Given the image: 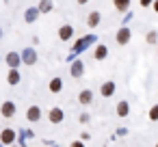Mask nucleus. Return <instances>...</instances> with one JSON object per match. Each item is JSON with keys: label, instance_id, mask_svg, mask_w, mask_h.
<instances>
[{"label": "nucleus", "instance_id": "nucleus-12", "mask_svg": "<svg viewBox=\"0 0 158 147\" xmlns=\"http://www.w3.org/2000/svg\"><path fill=\"white\" fill-rule=\"evenodd\" d=\"M93 56H95V61H104V59L108 56V46H106V43H95Z\"/></svg>", "mask_w": 158, "mask_h": 147}, {"label": "nucleus", "instance_id": "nucleus-20", "mask_svg": "<svg viewBox=\"0 0 158 147\" xmlns=\"http://www.w3.org/2000/svg\"><path fill=\"white\" fill-rule=\"evenodd\" d=\"M52 7H54V5H52V0H41L37 9H39V13H48V11H52Z\"/></svg>", "mask_w": 158, "mask_h": 147}, {"label": "nucleus", "instance_id": "nucleus-11", "mask_svg": "<svg viewBox=\"0 0 158 147\" xmlns=\"http://www.w3.org/2000/svg\"><path fill=\"white\" fill-rule=\"evenodd\" d=\"M26 119L31 121V123H37L39 119H41V108L35 104V106H28V110H26Z\"/></svg>", "mask_w": 158, "mask_h": 147}, {"label": "nucleus", "instance_id": "nucleus-28", "mask_svg": "<svg viewBox=\"0 0 158 147\" xmlns=\"http://www.w3.org/2000/svg\"><path fill=\"white\" fill-rule=\"evenodd\" d=\"M2 35H5V31H2V26H0V39H2Z\"/></svg>", "mask_w": 158, "mask_h": 147}, {"label": "nucleus", "instance_id": "nucleus-27", "mask_svg": "<svg viewBox=\"0 0 158 147\" xmlns=\"http://www.w3.org/2000/svg\"><path fill=\"white\" fill-rule=\"evenodd\" d=\"M76 2H78V5H87V2H89V0H76Z\"/></svg>", "mask_w": 158, "mask_h": 147}, {"label": "nucleus", "instance_id": "nucleus-1", "mask_svg": "<svg viewBox=\"0 0 158 147\" xmlns=\"http://www.w3.org/2000/svg\"><path fill=\"white\" fill-rule=\"evenodd\" d=\"M98 43V35H85V37H80L74 46H72V52H69V56H67V61L72 63L74 59H78L87 48H91V46H95Z\"/></svg>", "mask_w": 158, "mask_h": 147}, {"label": "nucleus", "instance_id": "nucleus-14", "mask_svg": "<svg viewBox=\"0 0 158 147\" xmlns=\"http://www.w3.org/2000/svg\"><path fill=\"white\" fill-rule=\"evenodd\" d=\"M78 102H80L82 106H91V102H93V91H91V89H82L80 95H78Z\"/></svg>", "mask_w": 158, "mask_h": 147}, {"label": "nucleus", "instance_id": "nucleus-24", "mask_svg": "<svg viewBox=\"0 0 158 147\" xmlns=\"http://www.w3.org/2000/svg\"><path fill=\"white\" fill-rule=\"evenodd\" d=\"M80 121H82V123H87V121H89V115H87V112H82V115H80Z\"/></svg>", "mask_w": 158, "mask_h": 147}, {"label": "nucleus", "instance_id": "nucleus-21", "mask_svg": "<svg viewBox=\"0 0 158 147\" xmlns=\"http://www.w3.org/2000/svg\"><path fill=\"white\" fill-rule=\"evenodd\" d=\"M147 43H149V46L158 43V33H156V31H149V33H147Z\"/></svg>", "mask_w": 158, "mask_h": 147}, {"label": "nucleus", "instance_id": "nucleus-25", "mask_svg": "<svg viewBox=\"0 0 158 147\" xmlns=\"http://www.w3.org/2000/svg\"><path fill=\"white\" fill-rule=\"evenodd\" d=\"M69 147H85V145H82V141H74Z\"/></svg>", "mask_w": 158, "mask_h": 147}, {"label": "nucleus", "instance_id": "nucleus-10", "mask_svg": "<svg viewBox=\"0 0 158 147\" xmlns=\"http://www.w3.org/2000/svg\"><path fill=\"white\" fill-rule=\"evenodd\" d=\"M39 15H41V13H39L37 7H28V9L24 11V22H26V24H35Z\"/></svg>", "mask_w": 158, "mask_h": 147}, {"label": "nucleus", "instance_id": "nucleus-26", "mask_svg": "<svg viewBox=\"0 0 158 147\" xmlns=\"http://www.w3.org/2000/svg\"><path fill=\"white\" fill-rule=\"evenodd\" d=\"M152 7H154V11L158 13V0H154V5H152Z\"/></svg>", "mask_w": 158, "mask_h": 147}, {"label": "nucleus", "instance_id": "nucleus-9", "mask_svg": "<svg viewBox=\"0 0 158 147\" xmlns=\"http://www.w3.org/2000/svg\"><path fill=\"white\" fill-rule=\"evenodd\" d=\"M69 65H72V69H69V74H72L74 78H80V76L85 74V63H82L80 59H74V61H72Z\"/></svg>", "mask_w": 158, "mask_h": 147}, {"label": "nucleus", "instance_id": "nucleus-2", "mask_svg": "<svg viewBox=\"0 0 158 147\" xmlns=\"http://www.w3.org/2000/svg\"><path fill=\"white\" fill-rule=\"evenodd\" d=\"M5 63L9 65V69H20V65H22V54H20V52H7Z\"/></svg>", "mask_w": 158, "mask_h": 147}, {"label": "nucleus", "instance_id": "nucleus-22", "mask_svg": "<svg viewBox=\"0 0 158 147\" xmlns=\"http://www.w3.org/2000/svg\"><path fill=\"white\" fill-rule=\"evenodd\" d=\"M149 119H152V121H158V104L149 108Z\"/></svg>", "mask_w": 158, "mask_h": 147}, {"label": "nucleus", "instance_id": "nucleus-29", "mask_svg": "<svg viewBox=\"0 0 158 147\" xmlns=\"http://www.w3.org/2000/svg\"><path fill=\"white\" fill-rule=\"evenodd\" d=\"M154 147H158V143H156V145H154Z\"/></svg>", "mask_w": 158, "mask_h": 147}, {"label": "nucleus", "instance_id": "nucleus-23", "mask_svg": "<svg viewBox=\"0 0 158 147\" xmlns=\"http://www.w3.org/2000/svg\"><path fill=\"white\" fill-rule=\"evenodd\" d=\"M154 0H141V7H152Z\"/></svg>", "mask_w": 158, "mask_h": 147}, {"label": "nucleus", "instance_id": "nucleus-8", "mask_svg": "<svg viewBox=\"0 0 158 147\" xmlns=\"http://www.w3.org/2000/svg\"><path fill=\"white\" fill-rule=\"evenodd\" d=\"M59 39L61 41H72L74 39V26L72 24H63L59 28Z\"/></svg>", "mask_w": 158, "mask_h": 147}, {"label": "nucleus", "instance_id": "nucleus-18", "mask_svg": "<svg viewBox=\"0 0 158 147\" xmlns=\"http://www.w3.org/2000/svg\"><path fill=\"white\" fill-rule=\"evenodd\" d=\"M117 115L119 117H128V112H130V104L126 102V100H121V102H117Z\"/></svg>", "mask_w": 158, "mask_h": 147}, {"label": "nucleus", "instance_id": "nucleus-4", "mask_svg": "<svg viewBox=\"0 0 158 147\" xmlns=\"http://www.w3.org/2000/svg\"><path fill=\"white\" fill-rule=\"evenodd\" d=\"M15 102H11V100H7V102H2V106H0V115H2L5 119H11L13 115H15Z\"/></svg>", "mask_w": 158, "mask_h": 147}, {"label": "nucleus", "instance_id": "nucleus-16", "mask_svg": "<svg viewBox=\"0 0 158 147\" xmlns=\"http://www.w3.org/2000/svg\"><path fill=\"white\" fill-rule=\"evenodd\" d=\"M48 89H50V93H61V91H63V80H61L59 76H54V78L48 82Z\"/></svg>", "mask_w": 158, "mask_h": 147}, {"label": "nucleus", "instance_id": "nucleus-5", "mask_svg": "<svg viewBox=\"0 0 158 147\" xmlns=\"http://www.w3.org/2000/svg\"><path fill=\"white\" fill-rule=\"evenodd\" d=\"M130 37H132L130 28H128V26H121V28L117 31V35H115V41H117L119 46H126V43L130 41Z\"/></svg>", "mask_w": 158, "mask_h": 147}, {"label": "nucleus", "instance_id": "nucleus-19", "mask_svg": "<svg viewBox=\"0 0 158 147\" xmlns=\"http://www.w3.org/2000/svg\"><path fill=\"white\" fill-rule=\"evenodd\" d=\"M113 2H115V9H117L119 13L130 11V0H113Z\"/></svg>", "mask_w": 158, "mask_h": 147}, {"label": "nucleus", "instance_id": "nucleus-6", "mask_svg": "<svg viewBox=\"0 0 158 147\" xmlns=\"http://www.w3.org/2000/svg\"><path fill=\"white\" fill-rule=\"evenodd\" d=\"M48 119H50V123H63V119H65V112H63V108H61V106H54V108H50V112H48Z\"/></svg>", "mask_w": 158, "mask_h": 147}, {"label": "nucleus", "instance_id": "nucleus-3", "mask_svg": "<svg viewBox=\"0 0 158 147\" xmlns=\"http://www.w3.org/2000/svg\"><path fill=\"white\" fill-rule=\"evenodd\" d=\"M20 54H22V63L24 65H35L37 63V50L35 48H24Z\"/></svg>", "mask_w": 158, "mask_h": 147}, {"label": "nucleus", "instance_id": "nucleus-30", "mask_svg": "<svg viewBox=\"0 0 158 147\" xmlns=\"http://www.w3.org/2000/svg\"><path fill=\"white\" fill-rule=\"evenodd\" d=\"M0 61H2V56H0Z\"/></svg>", "mask_w": 158, "mask_h": 147}, {"label": "nucleus", "instance_id": "nucleus-15", "mask_svg": "<svg viewBox=\"0 0 158 147\" xmlns=\"http://www.w3.org/2000/svg\"><path fill=\"white\" fill-rule=\"evenodd\" d=\"M20 80H22V74H20V69H9V71H7V82H9L11 87L20 84Z\"/></svg>", "mask_w": 158, "mask_h": 147}, {"label": "nucleus", "instance_id": "nucleus-17", "mask_svg": "<svg viewBox=\"0 0 158 147\" xmlns=\"http://www.w3.org/2000/svg\"><path fill=\"white\" fill-rule=\"evenodd\" d=\"M100 22H102L100 11H91V13H89V18H87V26H89V28H95Z\"/></svg>", "mask_w": 158, "mask_h": 147}, {"label": "nucleus", "instance_id": "nucleus-13", "mask_svg": "<svg viewBox=\"0 0 158 147\" xmlns=\"http://www.w3.org/2000/svg\"><path fill=\"white\" fill-rule=\"evenodd\" d=\"M115 91H117V89H115V82H113V80H106V82H102V87H100V95H102V97H110Z\"/></svg>", "mask_w": 158, "mask_h": 147}, {"label": "nucleus", "instance_id": "nucleus-7", "mask_svg": "<svg viewBox=\"0 0 158 147\" xmlns=\"http://www.w3.org/2000/svg\"><path fill=\"white\" fill-rule=\"evenodd\" d=\"M15 130L13 128H5V130H0V143L2 145H11L13 141H15Z\"/></svg>", "mask_w": 158, "mask_h": 147}]
</instances>
